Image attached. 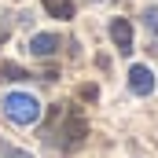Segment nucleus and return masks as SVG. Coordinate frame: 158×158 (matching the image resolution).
<instances>
[{"instance_id":"obj_2","label":"nucleus","mask_w":158,"mask_h":158,"mask_svg":"<svg viewBox=\"0 0 158 158\" xmlns=\"http://www.w3.org/2000/svg\"><path fill=\"white\" fill-rule=\"evenodd\" d=\"M0 107H4V118L15 121V125H33L40 118V103H37V96H30V92H7Z\"/></svg>"},{"instance_id":"obj_8","label":"nucleus","mask_w":158,"mask_h":158,"mask_svg":"<svg viewBox=\"0 0 158 158\" xmlns=\"http://www.w3.org/2000/svg\"><path fill=\"white\" fill-rule=\"evenodd\" d=\"M22 77H30L22 66H15V63H4L0 66V81H22Z\"/></svg>"},{"instance_id":"obj_10","label":"nucleus","mask_w":158,"mask_h":158,"mask_svg":"<svg viewBox=\"0 0 158 158\" xmlns=\"http://www.w3.org/2000/svg\"><path fill=\"white\" fill-rule=\"evenodd\" d=\"M81 99H96V85H85L81 88Z\"/></svg>"},{"instance_id":"obj_3","label":"nucleus","mask_w":158,"mask_h":158,"mask_svg":"<svg viewBox=\"0 0 158 158\" xmlns=\"http://www.w3.org/2000/svg\"><path fill=\"white\" fill-rule=\"evenodd\" d=\"M110 40H114L118 55H129L132 52V26H129V19H114L110 22Z\"/></svg>"},{"instance_id":"obj_1","label":"nucleus","mask_w":158,"mask_h":158,"mask_svg":"<svg viewBox=\"0 0 158 158\" xmlns=\"http://www.w3.org/2000/svg\"><path fill=\"white\" fill-rule=\"evenodd\" d=\"M85 136H88V121L81 118L77 107H52V114H48V125H44V132H40V140L52 147V151H63V155H70V151H77L81 143H85Z\"/></svg>"},{"instance_id":"obj_4","label":"nucleus","mask_w":158,"mask_h":158,"mask_svg":"<svg viewBox=\"0 0 158 158\" xmlns=\"http://www.w3.org/2000/svg\"><path fill=\"white\" fill-rule=\"evenodd\" d=\"M129 88H132L136 96H151V92H155V74H151V66H132V70H129Z\"/></svg>"},{"instance_id":"obj_5","label":"nucleus","mask_w":158,"mask_h":158,"mask_svg":"<svg viewBox=\"0 0 158 158\" xmlns=\"http://www.w3.org/2000/svg\"><path fill=\"white\" fill-rule=\"evenodd\" d=\"M30 52L40 55V59H44V55H55V52H59V37H55V33H37V37L30 40Z\"/></svg>"},{"instance_id":"obj_9","label":"nucleus","mask_w":158,"mask_h":158,"mask_svg":"<svg viewBox=\"0 0 158 158\" xmlns=\"http://www.w3.org/2000/svg\"><path fill=\"white\" fill-rule=\"evenodd\" d=\"M0 158H33V155L30 151H19V147H11V143L0 140Z\"/></svg>"},{"instance_id":"obj_7","label":"nucleus","mask_w":158,"mask_h":158,"mask_svg":"<svg viewBox=\"0 0 158 158\" xmlns=\"http://www.w3.org/2000/svg\"><path fill=\"white\" fill-rule=\"evenodd\" d=\"M143 26H147L151 44H155V52H158V7H147V11H143Z\"/></svg>"},{"instance_id":"obj_6","label":"nucleus","mask_w":158,"mask_h":158,"mask_svg":"<svg viewBox=\"0 0 158 158\" xmlns=\"http://www.w3.org/2000/svg\"><path fill=\"white\" fill-rule=\"evenodd\" d=\"M40 4H44V11H48L52 19H59V22L74 19V0H40Z\"/></svg>"}]
</instances>
